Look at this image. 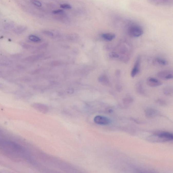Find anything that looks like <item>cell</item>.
Here are the masks:
<instances>
[{
	"label": "cell",
	"instance_id": "7",
	"mask_svg": "<svg viewBox=\"0 0 173 173\" xmlns=\"http://www.w3.org/2000/svg\"><path fill=\"white\" fill-rule=\"evenodd\" d=\"M99 81L102 85L107 86L111 85L110 82L108 77L104 75H102L99 78Z\"/></svg>",
	"mask_w": 173,
	"mask_h": 173
},
{
	"label": "cell",
	"instance_id": "15",
	"mask_svg": "<svg viewBox=\"0 0 173 173\" xmlns=\"http://www.w3.org/2000/svg\"><path fill=\"white\" fill-rule=\"evenodd\" d=\"M109 56L111 58H118L119 57V54L115 52H112L110 53Z\"/></svg>",
	"mask_w": 173,
	"mask_h": 173
},
{
	"label": "cell",
	"instance_id": "10",
	"mask_svg": "<svg viewBox=\"0 0 173 173\" xmlns=\"http://www.w3.org/2000/svg\"><path fill=\"white\" fill-rule=\"evenodd\" d=\"M157 114V111L153 109H148L146 111V116L148 118H152L155 116Z\"/></svg>",
	"mask_w": 173,
	"mask_h": 173
},
{
	"label": "cell",
	"instance_id": "8",
	"mask_svg": "<svg viewBox=\"0 0 173 173\" xmlns=\"http://www.w3.org/2000/svg\"><path fill=\"white\" fill-rule=\"evenodd\" d=\"M135 89L137 93L140 95H143L145 94V91L143 87L142 83L141 81L138 82L136 84Z\"/></svg>",
	"mask_w": 173,
	"mask_h": 173
},
{
	"label": "cell",
	"instance_id": "11",
	"mask_svg": "<svg viewBox=\"0 0 173 173\" xmlns=\"http://www.w3.org/2000/svg\"><path fill=\"white\" fill-rule=\"evenodd\" d=\"M153 62L155 64H157L160 65H166L168 64L167 61L165 60V59H163L159 58V57L156 58L154 60Z\"/></svg>",
	"mask_w": 173,
	"mask_h": 173
},
{
	"label": "cell",
	"instance_id": "12",
	"mask_svg": "<svg viewBox=\"0 0 173 173\" xmlns=\"http://www.w3.org/2000/svg\"><path fill=\"white\" fill-rule=\"evenodd\" d=\"M173 88L171 86H167L163 89V93L167 96L171 95L173 93Z\"/></svg>",
	"mask_w": 173,
	"mask_h": 173
},
{
	"label": "cell",
	"instance_id": "5",
	"mask_svg": "<svg viewBox=\"0 0 173 173\" xmlns=\"http://www.w3.org/2000/svg\"><path fill=\"white\" fill-rule=\"evenodd\" d=\"M141 58L138 56L134 63V66L131 71V75L132 78H134L139 73L140 67Z\"/></svg>",
	"mask_w": 173,
	"mask_h": 173
},
{
	"label": "cell",
	"instance_id": "4",
	"mask_svg": "<svg viewBox=\"0 0 173 173\" xmlns=\"http://www.w3.org/2000/svg\"><path fill=\"white\" fill-rule=\"evenodd\" d=\"M94 121L97 124L101 125H107L110 122L109 118L100 115L96 116L94 118Z\"/></svg>",
	"mask_w": 173,
	"mask_h": 173
},
{
	"label": "cell",
	"instance_id": "13",
	"mask_svg": "<svg viewBox=\"0 0 173 173\" xmlns=\"http://www.w3.org/2000/svg\"><path fill=\"white\" fill-rule=\"evenodd\" d=\"M28 38L30 40L33 42H38L41 41L40 38L35 35H31L29 36Z\"/></svg>",
	"mask_w": 173,
	"mask_h": 173
},
{
	"label": "cell",
	"instance_id": "1",
	"mask_svg": "<svg viewBox=\"0 0 173 173\" xmlns=\"http://www.w3.org/2000/svg\"><path fill=\"white\" fill-rule=\"evenodd\" d=\"M173 134L169 132H159L155 133L149 138V140L154 142H166L172 140Z\"/></svg>",
	"mask_w": 173,
	"mask_h": 173
},
{
	"label": "cell",
	"instance_id": "20",
	"mask_svg": "<svg viewBox=\"0 0 173 173\" xmlns=\"http://www.w3.org/2000/svg\"><path fill=\"white\" fill-rule=\"evenodd\" d=\"M67 91H68V93H73L74 91L73 89L72 88L68 89V90H67Z\"/></svg>",
	"mask_w": 173,
	"mask_h": 173
},
{
	"label": "cell",
	"instance_id": "6",
	"mask_svg": "<svg viewBox=\"0 0 173 173\" xmlns=\"http://www.w3.org/2000/svg\"><path fill=\"white\" fill-rule=\"evenodd\" d=\"M147 84L150 87H157L162 85L163 83L159 80L153 78H149L147 80Z\"/></svg>",
	"mask_w": 173,
	"mask_h": 173
},
{
	"label": "cell",
	"instance_id": "19",
	"mask_svg": "<svg viewBox=\"0 0 173 173\" xmlns=\"http://www.w3.org/2000/svg\"><path fill=\"white\" fill-rule=\"evenodd\" d=\"M43 33H44L48 36H51V37H52L53 36V34L51 32L48 31H45Z\"/></svg>",
	"mask_w": 173,
	"mask_h": 173
},
{
	"label": "cell",
	"instance_id": "14",
	"mask_svg": "<svg viewBox=\"0 0 173 173\" xmlns=\"http://www.w3.org/2000/svg\"><path fill=\"white\" fill-rule=\"evenodd\" d=\"M133 101V99L131 97H127L124 99L123 100V103L124 104H129L132 102Z\"/></svg>",
	"mask_w": 173,
	"mask_h": 173
},
{
	"label": "cell",
	"instance_id": "3",
	"mask_svg": "<svg viewBox=\"0 0 173 173\" xmlns=\"http://www.w3.org/2000/svg\"><path fill=\"white\" fill-rule=\"evenodd\" d=\"M158 77L161 79L167 80L173 78V72L170 70H163L160 71L157 74Z\"/></svg>",
	"mask_w": 173,
	"mask_h": 173
},
{
	"label": "cell",
	"instance_id": "17",
	"mask_svg": "<svg viewBox=\"0 0 173 173\" xmlns=\"http://www.w3.org/2000/svg\"><path fill=\"white\" fill-rule=\"evenodd\" d=\"M60 7L64 9H70L71 8V6L67 4H62L60 5Z\"/></svg>",
	"mask_w": 173,
	"mask_h": 173
},
{
	"label": "cell",
	"instance_id": "9",
	"mask_svg": "<svg viewBox=\"0 0 173 173\" xmlns=\"http://www.w3.org/2000/svg\"><path fill=\"white\" fill-rule=\"evenodd\" d=\"M115 34L110 33L103 34L102 35V37L103 39L109 41L112 40L115 38Z\"/></svg>",
	"mask_w": 173,
	"mask_h": 173
},
{
	"label": "cell",
	"instance_id": "16",
	"mask_svg": "<svg viewBox=\"0 0 173 173\" xmlns=\"http://www.w3.org/2000/svg\"><path fill=\"white\" fill-rule=\"evenodd\" d=\"M31 2L32 4L37 7H40L42 6V4L41 2L37 0H31Z\"/></svg>",
	"mask_w": 173,
	"mask_h": 173
},
{
	"label": "cell",
	"instance_id": "2",
	"mask_svg": "<svg viewBox=\"0 0 173 173\" xmlns=\"http://www.w3.org/2000/svg\"><path fill=\"white\" fill-rule=\"evenodd\" d=\"M128 33L130 36L137 38L141 36L143 33L142 29L137 25H131L128 29Z\"/></svg>",
	"mask_w": 173,
	"mask_h": 173
},
{
	"label": "cell",
	"instance_id": "18",
	"mask_svg": "<svg viewBox=\"0 0 173 173\" xmlns=\"http://www.w3.org/2000/svg\"><path fill=\"white\" fill-rule=\"evenodd\" d=\"M63 13V11L62 9H56L53 11V13L54 14H62Z\"/></svg>",
	"mask_w": 173,
	"mask_h": 173
}]
</instances>
